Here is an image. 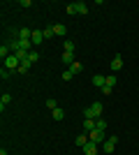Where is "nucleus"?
<instances>
[{
  "label": "nucleus",
  "instance_id": "18",
  "mask_svg": "<svg viewBox=\"0 0 139 155\" xmlns=\"http://www.w3.org/2000/svg\"><path fill=\"white\" fill-rule=\"evenodd\" d=\"M77 14H88V5L86 2H77Z\"/></svg>",
  "mask_w": 139,
  "mask_h": 155
},
{
  "label": "nucleus",
  "instance_id": "7",
  "mask_svg": "<svg viewBox=\"0 0 139 155\" xmlns=\"http://www.w3.org/2000/svg\"><path fill=\"white\" fill-rule=\"evenodd\" d=\"M42 39H44V32H42V30H33V37H30L33 46L35 44H42Z\"/></svg>",
  "mask_w": 139,
  "mask_h": 155
},
{
  "label": "nucleus",
  "instance_id": "8",
  "mask_svg": "<svg viewBox=\"0 0 139 155\" xmlns=\"http://www.w3.org/2000/svg\"><path fill=\"white\" fill-rule=\"evenodd\" d=\"M60 60H63V63H65L67 67H70V65L74 63V53H70V51H63V56H60Z\"/></svg>",
  "mask_w": 139,
  "mask_h": 155
},
{
  "label": "nucleus",
  "instance_id": "30",
  "mask_svg": "<svg viewBox=\"0 0 139 155\" xmlns=\"http://www.w3.org/2000/svg\"><path fill=\"white\" fill-rule=\"evenodd\" d=\"M0 155H9V153H7V150H5V148H2V150H0Z\"/></svg>",
  "mask_w": 139,
  "mask_h": 155
},
{
  "label": "nucleus",
  "instance_id": "19",
  "mask_svg": "<svg viewBox=\"0 0 139 155\" xmlns=\"http://www.w3.org/2000/svg\"><path fill=\"white\" fill-rule=\"evenodd\" d=\"M65 12L70 14V16H72V14H77V2H70V5L65 7Z\"/></svg>",
  "mask_w": 139,
  "mask_h": 155
},
{
  "label": "nucleus",
  "instance_id": "25",
  "mask_svg": "<svg viewBox=\"0 0 139 155\" xmlns=\"http://www.w3.org/2000/svg\"><path fill=\"white\" fill-rule=\"evenodd\" d=\"M9 74H12V70H7V67L0 70V77H2V79H9Z\"/></svg>",
  "mask_w": 139,
  "mask_h": 155
},
{
  "label": "nucleus",
  "instance_id": "28",
  "mask_svg": "<svg viewBox=\"0 0 139 155\" xmlns=\"http://www.w3.org/2000/svg\"><path fill=\"white\" fill-rule=\"evenodd\" d=\"M114 93V88H109V86H104V88H102V95H111Z\"/></svg>",
  "mask_w": 139,
  "mask_h": 155
},
{
  "label": "nucleus",
  "instance_id": "4",
  "mask_svg": "<svg viewBox=\"0 0 139 155\" xmlns=\"http://www.w3.org/2000/svg\"><path fill=\"white\" fill-rule=\"evenodd\" d=\"M16 35H19V39H23V42H30V37H33V30H30V28H21Z\"/></svg>",
  "mask_w": 139,
  "mask_h": 155
},
{
  "label": "nucleus",
  "instance_id": "17",
  "mask_svg": "<svg viewBox=\"0 0 139 155\" xmlns=\"http://www.w3.org/2000/svg\"><path fill=\"white\" fill-rule=\"evenodd\" d=\"M9 102H12V95H7V93H5V95L0 97V109H5V107H7Z\"/></svg>",
  "mask_w": 139,
  "mask_h": 155
},
{
  "label": "nucleus",
  "instance_id": "10",
  "mask_svg": "<svg viewBox=\"0 0 139 155\" xmlns=\"http://www.w3.org/2000/svg\"><path fill=\"white\" fill-rule=\"evenodd\" d=\"M74 141H77V146H79V148H84V146H86V143L91 141V139H88V134L84 132V134H79L77 139H74Z\"/></svg>",
  "mask_w": 139,
  "mask_h": 155
},
{
  "label": "nucleus",
  "instance_id": "24",
  "mask_svg": "<svg viewBox=\"0 0 139 155\" xmlns=\"http://www.w3.org/2000/svg\"><path fill=\"white\" fill-rule=\"evenodd\" d=\"M107 86H109V88L116 86V74H109V77H107Z\"/></svg>",
  "mask_w": 139,
  "mask_h": 155
},
{
  "label": "nucleus",
  "instance_id": "21",
  "mask_svg": "<svg viewBox=\"0 0 139 155\" xmlns=\"http://www.w3.org/2000/svg\"><path fill=\"white\" fill-rule=\"evenodd\" d=\"M63 46H65V51L74 53V42H70V39H65V42H63Z\"/></svg>",
  "mask_w": 139,
  "mask_h": 155
},
{
  "label": "nucleus",
  "instance_id": "6",
  "mask_svg": "<svg viewBox=\"0 0 139 155\" xmlns=\"http://www.w3.org/2000/svg\"><path fill=\"white\" fill-rule=\"evenodd\" d=\"M95 120H98V118H95ZM95 120H93V118H84V132H93V130H95Z\"/></svg>",
  "mask_w": 139,
  "mask_h": 155
},
{
  "label": "nucleus",
  "instance_id": "22",
  "mask_svg": "<svg viewBox=\"0 0 139 155\" xmlns=\"http://www.w3.org/2000/svg\"><path fill=\"white\" fill-rule=\"evenodd\" d=\"M42 32H44V39H51L53 35H56V32H53V26H51V28H44Z\"/></svg>",
  "mask_w": 139,
  "mask_h": 155
},
{
  "label": "nucleus",
  "instance_id": "3",
  "mask_svg": "<svg viewBox=\"0 0 139 155\" xmlns=\"http://www.w3.org/2000/svg\"><path fill=\"white\" fill-rule=\"evenodd\" d=\"M84 155H98V143H93V141H88L86 146H84Z\"/></svg>",
  "mask_w": 139,
  "mask_h": 155
},
{
  "label": "nucleus",
  "instance_id": "23",
  "mask_svg": "<svg viewBox=\"0 0 139 155\" xmlns=\"http://www.w3.org/2000/svg\"><path fill=\"white\" fill-rule=\"evenodd\" d=\"M28 60H30V63H37V60H40V53H37V51H30V53H28Z\"/></svg>",
  "mask_w": 139,
  "mask_h": 155
},
{
  "label": "nucleus",
  "instance_id": "29",
  "mask_svg": "<svg viewBox=\"0 0 139 155\" xmlns=\"http://www.w3.org/2000/svg\"><path fill=\"white\" fill-rule=\"evenodd\" d=\"M21 7H33V0H21Z\"/></svg>",
  "mask_w": 139,
  "mask_h": 155
},
{
  "label": "nucleus",
  "instance_id": "27",
  "mask_svg": "<svg viewBox=\"0 0 139 155\" xmlns=\"http://www.w3.org/2000/svg\"><path fill=\"white\" fill-rule=\"evenodd\" d=\"M46 107H49V109H56V107H58V104H56V100H46Z\"/></svg>",
  "mask_w": 139,
  "mask_h": 155
},
{
  "label": "nucleus",
  "instance_id": "11",
  "mask_svg": "<svg viewBox=\"0 0 139 155\" xmlns=\"http://www.w3.org/2000/svg\"><path fill=\"white\" fill-rule=\"evenodd\" d=\"M51 118L53 120H63V118H65V111L60 109V107H56V109L51 111Z\"/></svg>",
  "mask_w": 139,
  "mask_h": 155
},
{
  "label": "nucleus",
  "instance_id": "26",
  "mask_svg": "<svg viewBox=\"0 0 139 155\" xmlns=\"http://www.w3.org/2000/svg\"><path fill=\"white\" fill-rule=\"evenodd\" d=\"M84 118H93V120H95V116H93V111H91V107H86V109H84Z\"/></svg>",
  "mask_w": 139,
  "mask_h": 155
},
{
  "label": "nucleus",
  "instance_id": "2",
  "mask_svg": "<svg viewBox=\"0 0 139 155\" xmlns=\"http://www.w3.org/2000/svg\"><path fill=\"white\" fill-rule=\"evenodd\" d=\"M93 86L102 91V88L107 86V77H102V74H95V77H93Z\"/></svg>",
  "mask_w": 139,
  "mask_h": 155
},
{
  "label": "nucleus",
  "instance_id": "1",
  "mask_svg": "<svg viewBox=\"0 0 139 155\" xmlns=\"http://www.w3.org/2000/svg\"><path fill=\"white\" fill-rule=\"evenodd\" d=\"M19 65H21V60L16 58V56H14V53H12V56H7V58H5V67H7V70H12V72H16V70H19Z\"/></svg>",
  "mask_w": 139,
  "mask_h": 155
},
{
  "label": "nucleus",
  "instance_id": "15",
  "mask_svg": "<svg viewBox=\"0 0 139 155\" xmlns=\"http://www.w3.org/2000/svg\"><path fill=\"white\" fill-rule=\"evenodd\" d=\"M30 65H33V63H30V60H26V63L19 65V70H16V72H19V74H26V72L30 70Z\"/></svg>",
  "mask_w": 139,
  "mask_h": 155
},
{
  "label": "nucleus",
  "instance_id": "16",
  "mask_svg": "<svg viewBox=\"0 0 139 155\" xmlns=\"http://www.w3.org/2000/svg\"><path fill=\"white\" fill-rule=\"evenodd\" d=\"M95 127H98V130H102V132H107V120H104L102 116H100L98 120H95Z\"/></svg>",
  "mask_w": 139,
  "mask_h": 155
},
{
  "label": "nucleus",
  "instance_id": "9",
  "mask_svg": "<svg viewBox=\"0 0 139 155\" xmlns=\"http://www.w3.org/2000/svg\"><path fill=\"white\" fill-rule=\"evenodd\" d=\"M67 70H72L74 74H81V72H84V63H79V60H74V63L70 65V67H67Z\"/></svg>",
  "mask_w": 139,
  "mask_h": 155
},
{
  "label": "nucleus",
  "instance_id": "20",
  "mask_svg": "<svg viewBox=\"0 0 139 155\" xmlns=\"http://www.w3.org/2000/svg\"><path fill=\"white\" fill-rule=\"evenodd\" d=\"M72 79H74V72L72 70H65V72H63V81H72Z\"/></svg>",
  "mask_w": 139,
  "mask_h": 155
},
{
  "label": "nucleus",
  "instance_id": "12",
  "mask_svg": "<svg viewBox=\"0 0 139 155\" xmlns=\"http://www.w3.org/2000/svg\"><path fill=\"white\" fill-rule=\"evenodd\" d=\"M121 67H123V58H121V56H116V58L111 60V70H114V72H118Z\"/></svg>",
  "mask_w": 139,
  "mask_h": 155
},
{
  "label": "nucleus",
  "instance_id": "14",
  "mask_svg": "<svg viewBox=\"0 0 139 155\" xmlns=\"http://www.w3.org/2000/svg\"><path fill=\"white\" fill-rule=\"evenodd\" d=\"M114 148H116V143H111L109 139H107V141L102 143V150H104V153H114Z\"/></svg>",
  "mask_w": 139,
  "mask_h": 155
},
{
  "label": "nucleus",
  "instance_id": "13",
  "mask_svg": "<svg viewBox=\"0 0 139 155\" xmlns=\"http://www.w3.org/2000/svg\"><path fill=\"white\" fill-rule=\"evenodd\" d=\"M53 32H56L58 37H63V35H65V32H67V28L63 26V23H56V26H53Z\"/></svg>",
  "mask_w": 139,
  "mask_h": 155
},
{
  "label": "nucleus",
  "instance_id": "5",
  "mask_svg": "<svg viewBox=\"0 0 139 155\" xmlns=\"http://www.w3.org/2000/svg\"><path fill=\"white\" fill-rule=\"evenodd\" d=\"M102 109H104V107H102V102H93V104H91V111H93V116H95V118L102 116Z\"/></svg>",
  "mask_w": 139,
  "mask_h": 155
}]
</instances>
